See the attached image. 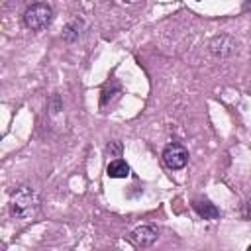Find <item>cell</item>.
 Listing matches in <instances>:
<instances>
[{"instance_id": "obj_1", "label": "cell", "mask_w": 251, "mask_h": 251, "mask_svg": "<svg viewBox=\"0 0 251 251\" xmlns=\"http://www.w3.org/2000/svg\"><path fill=\"white\" fill-rule=\"evenodd\" d=\"M12 214L16 218H22V220H29L37 208H39V198H37V192L31 188V186H20L14 196H12Z\"/></svg>"}, {"instance_id": "obj_2", "label": "cell", "mask_w": 251, "mask_h": 251, "mask_svg": "<svg viewBox=\"0 0 251 251\" xmlns=\"http://www.w3.org/2000/svg\"><path fill=\"white\" fill-rule=\"evenodd\" d=\"M51 18H53V10L43 2H35L24 12V24L31 31H39L47 27L51 24Z\"/></svg>"}, {"instance_id": "obj_3", "label": "cell", "mask_w": 251, "mask_h": 251, "mask_svg": "<svg viewBox=\"0 0 251 251\" xmlns=\"http://www.w3.org/2000/svg\"><path fill=\"white\" fill-rule=\"evenodd\" d=\"M186 161H188V151H186V147H182L180 143H169L165 149H163V163L169 167V169H173V171H176V169H182L184 165H186Z\"/></svg>"}, {"instance_id": "obj_4", "label": "cell", "mask_w": 251, "mask_h": 251, "mask_svg": "<svg viewBox=\"0 0 251 251\" xmlns=\"http://www.w3.org/2000/svg\"><path fill=\"white\" fill-rule=\"evenodd\" d=\"M135 247H149L157 241V229L153 226H139L127 237Z\"/></svg>"}, {"instance_id": "obj_5", "label": "cell", "mask_w": 251, "mask_h": 251, "mask_svg": "<svg viewBox=\"0 0 251 251\" xmlns=\"http://www.w3.org/2000/svg\"><path fill=\"white\" fill-rule=\"evenodd\" d=\"M210 51L216 55V57H229L235 53V41L227 35H220V37H214L210 41Z\"/></svg>"}, {"instance_id": "obj_6", "label": "cell", "mask_w": 251, "mask_h": 251, "mask_svg": "<svg viewBox=\"0 0 251 251\" xmlns=\"http://www.w3.org/2000/svg\"><path fill=\"white\" fill-rule=\"evenodd\" d=\"M192 208H194L196 214L202 216L204 220H216V218L220 216V210H218L212 202H208V200H194V202H192Z\"/></svg>"}, {"instance_id": "obj_7", "label": "cell", "mask_w": 251, "mask_h": 251, "mask_svg": "<svg viewBox=\"0 0 251 251\" xmlns=\"http://www.w3.org/2000/svg\"><path fill=\"white\" fill-rule=\"evenodd\" d=\"M106 173H108V176H112V178H126V176L129 175V165H127L124 159H114V161L108 165Z\"/></svg>"}, {"instance_id": "obj_8", "label": "cell", "mask_w": 251, "mask_h": 251, "mask_svg": "<svg viewBox=\"0 0 251 251\" xmlns=\"http://www.w3.org/2000/svg\"><path fill=\"white\" fill-rule=\"evenodd\" d=\"M78 27H80V22H73V24H69L67 25V29H65V39L67 41H73V39H76L78 37Z\"/></svg>"}, {"instance_id": "obj_9", "label": "cell", "mask_w": 251, "mask_h": 251, "mask_svg": "<svg viewBox=\"0 0 251 251\" xmlns=\"http://www.w3.org/2000/svg\"><path fill=\"white\" fill-rule=\"evenodd\" d=\"M108 153L120 157V153H122V143H120V141H112V143L108 145Z\"/></svg>"}, {"instance_id": "obj_10", "label": "cell", "mask_w": 251, "mask_h": 251, "mask_svg": "<svg viewBox=\"0 0 251 251\" xmlns=\"http://www.w3.org/2000/svg\"><path fill=\"white\" fill-rule=\"evenodd\" d=\"M243 12H251V0H245L243 2Z\"/></svg>"}, {"instance_id": "obj_11", "label": "cell", "mask_w": 251, "mask_h": 251, "mask_svg": "<svg viewBox=\"0 0 251 251\" xmlns=\"http://www.w3.org/2000/svg\"><path fill=\"white\" fill-rule=\"evenodd\" d=\"M120 2H133V0H120Z\"/></svg>"}, {"instance_id": "obj_12", "label": "cell", "mask_w": 251, "mask_h": 251, "mask_svg": "<svg viewBox=\"0 0 251 251\" xmlns=\"http://www.w3.org/2000/svg\"><path fill=\"white\" fill-rule=\"evenodd\" d=\"M249 251H251V245H249Z\"/></svg>"}]
</instances>
